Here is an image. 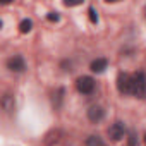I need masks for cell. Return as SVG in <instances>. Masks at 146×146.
<instances>
[{
    "label": "cell",
    "instance_id": "cell-11",
    "mask_svg": "<svg viewBox=\"0 0 146 146\" xmlns=\"http://www.w3.org/2000/svg\"><path fill=\"white\" fill-rule=\"evenodd\" d=\"M46 19H48L50 23H57V21H58L60 17H58V14H57V12H50V14L46 16Z\"/></svg>",
    "mask_w": 146,
    "mask_h": 146
},
{
    "label": "cell",
    "instance_id": "cell-10",
    "mask_svg": "<svg viewBox=\"0 0 146 146\" xmlns=\"http://www.w3.org/2000/svg\"><path fill=\"white\" fill-rule=\"evenodd\" d=\"M88 14H90V21H91L93 24H96V23H98V14H96V11H95V7H90V11H88Z\"/></svg>",
    "mask_w": 146,
    "mask_h": 146
},
{
    "label": "cell",
    "instance_id": "cell-6",
    "mask_svg": "<svg viewBox=\"0 0 146 146\" xmlns=\"http://www.w3.org/2000/svg\"><path fill=\"white\" fill-rule=\"evenodd\" d=\"M103 115H105V112H103L102 107H91V108L88 110V119H90L91 122H100V120L103 119Z\"/></svg>",
    "mask_w": 146,
    "mask_h": 146
},
{
    "label": "cell",
    "instance_id": "cell-5",
    "mask_svg": "<svg viewBox=\"0 0 146 146\" xmlns=\"http://www.w3.org/2000/svg\"><path fill=\"white\" fill-rule=\"evenodd\" d=\"M7 67L12 70V72H23L26 69V64H24V58L19 57V55H14L7 60Z\"/></svg>",
    "mask_w": 146,
    "mask_h": 146
},
{
    "label": "cell",
    "instance_id": "cell-9",
    "mask_svg": "<svg viewBox=\"0 0 146 146\" xmlns=\"http://www.w3.org/2000/svg\"><path fill=\"white\" fill-rule=\"evenodd\" d=\"M31 29H33V23H31L29 19L21 21V24H19V31H21V33H24V35H26V33H29Z\"/></svg>",
    "mask_w": 146,
    "mask_h": 146
},
{
    "label": "cell",
    "instance_id": "cell-7",
    "mask_svg": "<svg viewBox=\"0 0 146 146\" xmlns=\"http://www.w3.org/2000/svg\"><path fill=\"white\" fill-rule=\"evenodd\" d=\"M105 69H107V60L105 58H96V60L91 62V70L93 72H98L100 74V72H103Z\"/></svg>",
    "mask_w": 146,
    "mask_h": 146
},
{
    "label": "cell",
    "instance_id": "cell-8",
    "mask_svg": "<svg viewBox=\"0 0 146 146\" xmlns=\"http://www.w3.org/2000/svg\"><path fill=\"white\" fill-rule=\"evenodd\" d=\"M86 146H105V143L102 141V137L98 136H90L86 139Z\"/></svg>",
    "mask_w": 146,
    "mask_h": 146
},
{
    "label": "cell",
    "instance_id": "cell-4",
    "mask_svg": "<svg viewBox=\"0 0 146 146\" xmlns=\"http://www.w3.org/2000/svg\"><path fill=\"white\" fill-rule=\"evenodd\" d=\"M124 134H125V127H124L122 122H115V124H112L110 129H108V136H110L112 141H120V139L124 137Z\"/></svg>",
    "mask_w": 146,
    "mask_h": 146
},
{
    "label": "cell",
    "instance_id": "cell-13",
    "mask_svg": "<svg viewBox=\"0 0 146 146\" xmlns=\"http://www.w3.org/2000/svg\"><path fill=\"white\" fill-rule=\"evenodd\" d=\"M144 143H146V136H144Z\"/></svg>",
    "mask_w": 146,
    "mask_h": 146
},
{
    "label": "cell",
    "instance_id": "cell-1",
    "mask_svg": "<svg viewBox=\"0 0 146 146\" xmlns=\"http://www.w3.org/2000/svg\"><path fill=\"white\" fill-rule=\"evenodd\" d=\"M132 86H131V93L137 98H146V76L144 72H136V74L131 78Z\"/></svg>",
    "mask_w": 146,
    "mask_h": 146
},
{
    "label": "cell",
    "instance_id": "cell-3",
    "mask_svg": "<svg viewBox=\"0 0 146 146\" xmlns=\"http://www.w3.org/2000/svg\"><path fill=\"white\" fill-rule=\"evenodd\" d=\"M76 86H78V90H79L81 93L88 95V93H91V91L95 90V81H93L90 76H83V78H79V79H78Z\"/></svg>",
    "mask_w": 146,
    "mask_h": 146
},
{
    "label": "cell",
    "instance_id": "cell-12",
    "mask_svg": "<svg viewBox=\"0 0 146 146\" xmlns=\"http://www.w3.org/2000/svg\"><path fill=\"white\" fill-rule=\"evenodd\" d=\"M136 144V136H134V132L131 134V137H129V146H134Z\"/></svg>",
    "mask_w": 146,
    "mask_h": 146
},
{
    "label": "cell",
    "instance_id": "cell-2",
    "mask_svg": "<svg viewBox=\"0 0 146 146\" xmlns=\"http://www.w3.org/2000/svg\"><path fill=\"white\" fill-rule=\"evenodd\" d=\"M131 86H132L131 76L120 72L119 78H117V88H119V91H120L122 95H127V93H131Z\"/></svg>",
    "mask_w": 146,
    "mask_h": 146
}]
</instances>
